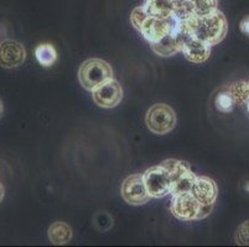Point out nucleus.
I'll return each mask as SVG.
<instances>
[{
	"label": "nucleus",
	"mask_w": 249,
	"mask_h": 247,
	"mask_svg": "<svg viewBox=\"0 0 249 247\" xmlns=\"http://www.w3.org/2000/svg\"><path fill=\"white\" fill-rule=\"evenodd\" d=\"M183 21L186 24L190 35L210 46L218 45L227 35V19L218 9L206 16H190Z\"/></svg>",
	"instance_id": "nucleus-1"
},
{
	"label": "nucleus",
	"mask_w": 249,
	"mask_h": 247,
	"mask_svg": "<svg viewBox=\"0 0 249 247\" xmlns=\"http://www.w3.org/2000/svg\"><path fill=\"white\" fill-rule=\"evenodd\" d=\"M212 209H213V204H210V205L201 204L197 199L195 198L191 192L173 196L171 207H170V210H171L174 216L182 221L205 219L211 214Z\"/></svg>",
	"instance_id": "nucleus-2"
},
{
	"label": "nucleus",
	"mask_w": 249,
	"mask_h": 247,
	"mask_svg": "<svg viewBox=\"0 0 249 247\" xmlns=\"http://www.w3.org/2000/svg\"><path fill=\"white\" fill-rule=\"evenodd\" d=\"M113 79V69L109 63L99 58H90L83 62L78 71V81L88 92H93L97 88Z\"/></svg>",
	"instance_id": "nucleus-3"
},
{
	"label": "nucleus",
	"mask_w": 249,
	"mask_h": 247,
	"mask_svg": "<svg viewBox=\"0 0 249 247\" xmlns=\"http://www.w3.org/2000/svg\"><path fill=\"white\" fill-rule=\"evenodd\" d=\"M180 22L181 19L176 16L175 14L170 17H156L148 14V16L144 19L137 30L142 33V37L145 38L149 44L153 45L159 42L170 33H173Z\"/></svg>",
	"instance_id": "nucleus-4"
},
{
	"label": "nucleus",
	"mask_w": 249,
	"mask_h": 247,
	"mask_svg": "<svg viewBox=\"0 0 249 247\" xmlns=\"http://www.w3.org/2000/svg\"><path fill=\"white\" fill-rule=\"evenodd\" d=\"M145 124L155 135H166L176 125V114L167 104H154L146 113Z\"/></svg>",
	"instance_id": "nucleus-5"
},
{
	"label": "nucleus",
	"mask_w": 249,
	"mask_h": 247,
	"mask_svg": "<svg viewBox=\"0 0 249 247\" xmlns=\"http://www.w3.org/2000/svg\"><path fill=\"white\" fill-rule=\"evenodd\" d=\"M142 178H144L146 189L151 198L160 199L171 194L173 180H171L169 172L160 165L146 169L142 173Z\"/></svg>",
	"instance_id": "nucleus-6"
},
{
	"label": "nucleus",
	"mask_w": 249,
	"mask_h": 247,
	"mask_svg": "<svg viewBox=\"0 0 249 247\" xmlns=\"http://www.w3.org/2000/svg\"><path fill=\"white\" fill-rule=\"evenodd\" d=\"M189 35L190 33L189 30H187L186 24H185L183 20H181L178 26L176 27L173 33H170L169 35L165 36V37L162 38V40H160L159 42L150 45L151 49H153L156 54L161 56V57H170V56H174V54L182 51L183 42H185V40H186V37Z\"/></svg>",
	"instance_id": "nucleus-7"
},
{
	"label": "nucleus",
	"mask_w": 249,
	"mask_h": 247,
	"mask_svg": "<svg viewBox=\"0 0 249 247\" xmlns=\"http://www.w3.org/2000/svg\"><path fill=\"white\" fill-rule=\"evenodd\" d=\"M122 197L130 205H142L151 199L142 174H132L122 184Z\"/></svg>",
	"instance_id": "nucleus-8"
},
{
	"label": "nucleus",
	"mask_w": 249,
	"mask_h": 247,
	"mask_svg": "<svg viewBox=\"0 0 249 247\" xmlns=\"http://www.w3.org/2000/svg\"><path fill=\"white\" fill-rule=\"evenodd\" d=\"M93 101L104 109L115 108L123 99V88L114 79H110L96 90H93Z\"/></svg>",
	"instance_id": "nucleus-9"
},
{
	"label": "nucleus",
	"mask_w": 249,
	"mask_h": 247,
	"mask_svg": "<svg viewBox=\"0 0 249 247\" xmlns=\"http://www.w3.org/2000/svg\"><path fill=\"white\" fill-rule=\"evenodd\" d=\"M26 51L20 42L4 40L0 42V66L3 68H17L25 62Z\"/></svg>",
	"instance_id": "nucleus-10"
},
{
	"label": "nucleus",
	"mask_w": 249,
	"mask_h": 247,
	"mask_svg": "<svg viewBox=\"0 0 249 247\" xmlns=\"http://www.w3.org/2000/svg\"><path fill=\"white\" fill-rule=\"evenodd\" d=\"M211 47L208 44L194 36L189 35L183 42L182 53L187 61L192 63H203L211 54Z\"/></svg>",
	"instance_id": "nucleus-11"
},
{
	"label": "nucleus",
	"mask_w": 249,
	"mask_h": 247,
	"mask_svg": "<svg viewBox=\"0 0 249 247\" xmlns=\"http://www.w3.org/2000/svg\"><path fill=\"white\" fill-rule=\"evenodd\" d=\"M191 193L201 204L210 205V204H214L216 201L218 189H217V184L214 183V181L211 180L210 177L200 176L196 177Z\"/></svg>",
	"instance_id": "nucleus-12"
},
{
	"label": "nucleus",
	"mask_w": 249,
	"mask_h": 247,
	"mask_svg": "<svg viewBox=\"0 0 249 247\" xmlns=\"http://www.w3.org/2000/svg\"><path fill=\"white\" fill-rule=\"evenodd\" d=\"M142 8L156 17H170L175 14V4L171 0H144Z\"/></svg>",
	"instance_id": "nucleus-13"
},
{
	"label": "nucleus",
	"mask_w": 249,
	"mask_h": 247,
	"mask_svg": "<svg viewBox=\"0 0 249 247\" xmlns=\"http://www.w3.org/2000/svg\"><path fill=\"white\" fill-rule=\"evenodd\" d=\"M49 240L53 245H66L72 240V229L69 224L56 221L49 228Z\"/></svg>",
	"instance_id": "nucleus-14"
},
{
	"label": "nucleus",
	"mask_w": 249,
	"mask_h": 247,
	"mask_svg": "<svg viewBox=\"0 0 249 247\" xmlns=\"http://www.w3.org/2000/svg\"><path fill=\"white\" fill-rule=\"evenodd\" d=\"M190 16H206L217 10V0H187Z\"/></svg>",
	"instance_id": "nucleus-15"
},
{
	"label": "nucleus",
	"mask_w": 249,
	"mask_h": 247,
	"mask_svg": "<svg viewBox=\"0 0 249 247\" xmlns=\"http://www.w3.org/2000/svg\"><path fill=\"white\" fill-rule=\"evenodd\" d=\"M196 174L190 169L186 173H183L182 176H180L178 180H175L173 182V188H171V196H178V194L189 193L191 192L192 187H194V183L196 181Z\"/></svg>",
	"instance_id": "nucleus-16"
},
{
	"label": "nucleus",
	"mask_w": 249,
	"mask_h": 247,
	"mask_svg": "<svg viewBox=\"0 0 249 247\" xmlns=\"http://www.w3.org/2000/svg\"><path fill=\"white\" fill-rule=\"evenodd\" d=\"M35 56L37 62L44 67H51L57 60V52L51 44L38 45L35 49Z\"/></svg>",
	"instance_id": "nucleus-17"
},
{
	"label": "nucleus",
	"mask_w": 249,
	"mask_h": 247,
	"mask_svg": "<svg viewBox=\"0 0 249 247\" xmlns=\"http://www.w3.org/2000/svg\"><path fill=\"white\" fill-rule=\"evenodd\" d=\"M228 92L232 95L235 105H247L249 101V83L244 81L235 82L230 87H227Z\"/></svg>",
	"instance_id": "nucleus-18"
},
{
	"label": "nucleus",
	"mask_w": 249,
	"mask_h": 247,
	"mask_svg": "<svg viewBox=\"0 0 249 247\" xmlns=\"http://www.w3.org/2000/svg\"><path fill=\"white\" fill-rule=\"evenodd\" d=\"M160 166L164 167V168L169 172L173 182L175 180H178L180 176H182L183 173H186L187 171L191 169V166H190L189 162H186V161L175 160V158H169V160L162 161V162L160 163Z\"/></svg>",
	"instance_id": "nucleus-19"
},
{
	"label": "nucleus",
	"mask_w": 249,
	"mask_h": 247,
	"mask_svg": "<svg viewBox=\"0 0 249 247\" xmlns=\"http://www.w3.org/2000/svg\"><path fill=\"white\" fill-rule=\"evenodd\" d=\"M214 105H216L217 110L221 113H231L234 108V100H233L232 95L228 92V89L221 90L214 98Z\"/></svg>",
	"instance_id": "nucleus-20"
},
{
	"label": "nucleus",
	"mask_w": 249,
	"mask_h": 247,
	"mask_svg": "<svg viewBox=\"0 0 249 247\" xmlns=\"http://www.w3.org/2000/svg\"><path fill=\"white\" fill-rule=\"evenodd\" d=\"M234 240L238 245L249 246V220H246L235 230Z\"/></svg>",
	"instance_id": "nucleus-21"
},
{
	"label": "nucleus",
	"mask_w": 249,
	"mask_h": 247,
	"mask_svg": "<svg viewBox=\"0 0 249 247\" xmlns=\"http://www.w3.org/2000/svg\"><path fill=\"white\" fill-rule=\"evenodd\" d=\"M239 27H241L242 33L249 37V15H247V16H244L243 19H242Z\"/></svg>",
	"instance_id": "nucleus-22"
},
{
	"label": "nucleus",
	"mask_w": 249,
	"mask_h": 247,
	"mask_svg": "<svg viewBox=\"0 0 249 247\" xmlns=\"http://www.w3.org/2000/svg\"><path fill=\"white\" fill-rule=\"evenodd\" d=\"M4 196H5V189H4V185L0 183V203L3 201Z\"/></svg>",
	"instance_id": "nucleus-23"
},
{
	"label": "nucleus",
	"mask_w": 249,
	"mask_h": 247,
	"mask_svg": "<svg viewBox=\"0 0 249 247\" xmlns=\"http://www.w3.org/2000/svg\"><path fill=\"white\" fill-rule=\"evenodd\" d=\"M3 113H4V105L1 99H0V119H1V116H3Z\"/></svg>",
	"instance_id": "nucleus-24"
},
{
	"label": "nucleus",
	"mask_w": 249,
	"mask_h": 247,
	"mask_svg": "<svg viewBox=\"0 0 249 247\" xmlns=\"http://www.w3.org/2000/svg\"><path fill=\"white\" fill-rule=\"evenodd\" d=\"M244 189H246L247 192H249V182L246 183V185H244Z\"/></svg>",
	"instance_id": "nucleus-25"
},
{
	"label": "nucleus",
	"mask_w": 249,
	"mask_h": 247,
	"mask_svg": "<svg viewBox=\"0 0 249 247\" xmlns=\"http://www.w3.org/2000/svg\"><path fill=\"white\" fill-rule=\"evenodd\" d=\"M171 1H173L174 4H176V3H178V1H181V0H171Z\"/></svg>",
	"instance_id": "nucleus-26"
},
{
	"label": "nucleus",
	"mask_w": 249,
	"mask_h": 247,
	"mask_svg": "<svg viewBox=\"0 0 249 247\" xmlns=\"http://www.w3.org/2000/svg\"><path fill=\"white\" fill-rule=\"evenodd\" d=\"M247 108H248V112H249V101H248V103H247Z\"/></svg>",
	"instance_id": "nucleus-27"
},
{
	"label": "nucleus",
	"mask_w": 249,
	"mask_h": 247,
	"mask_svg": "<svg viewBox=\"0 0 249 247\" xmlns=\"http://www.w3.org/2000/svg\"><path fill=\"white\" fill-rule=\"evenodd\" d=\"M248 83H249V82H248Z\"/></svg>",
	"instance_id": "nucleus-28"
}]
</instances>
